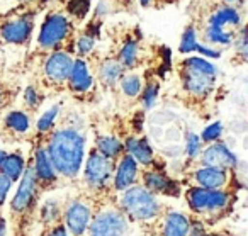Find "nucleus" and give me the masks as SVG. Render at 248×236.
<instances>
[{"label": "nucleus", "mask_w": 248, "mask_h": 236, "mask_svg": "<svg viewBox=\"0 0 248 236\" xmlns=\"http://www.w3.org/2000/svg\"><path fill=\"white\" fill-rule=\"evenodd\" d=\"M190 24L197 39L207 46H231L234 36L243 28L245 7L224 4L223 0H194L190 4Z\"/></svg>", "instance_id": "f257e3e1"}, {"label": "nucleus", "mask_w": 248, "mask_h": 236, "mask_svg": "<svg viewBox=\"0 0 248 236\" xmlns=\"http://www.w3.org/2000/svg\"><path fill=\"white\" fill-rule=\"evenodd\" d=\"M43 146L48 158L58 175L66 180H75L82 170L83 158H85L87 136L77 123L62 119L55 124L49 133H46Z\"/></svg>", "instance_id": "f03ea898"}, {"label": "nucleus", "mask_w": 248, "mask_h": 236, "mask_svg": "<svg viewBox=\"0 0 248 236\" xmlns=\"http://www.w3.org/2000/svg\"><path fill=\"white\" fill-rule=\"evenodd\" d=\"M177 77L179 95L182 97V102L192 110L204 109L216 90V66L211 65L207 60L189 56L179 62Z\"/></svg>", "instance_id": "7ed1b4c3"}, {"label": "nucleus", "mask_w": 248, "mask_h": 236, "mask_svg": "<svg viewBox=\"0 0 248 236\" xmlns=\"http://www.w3.org/2000/svg\"><path fill=\"white\" fill-rule=\"evenodd\" d=\"M77 31V24L62 7L51 9L46 12L36 39V49L31 55H46L51 51H66L75 55Z\"/></svg>", "instance_id": "20e7f679"}, {"label": "nucleus", "mask_w": 248, "mask_h": 236, "mask_svg": "<svg viewBox=\"0 0 248 236\" xmlns=\"http://www.w3.org/2000/svg\"><path fill=\"white\" fill-rule=\"evenodd\" d=\"M43 9L36 4H17L0 12V41L12 46H28L36 28V17Z\"/></svg>", "instance_id": "39448f33"}, {"label": "nucleus", "mask_w": 248, "mask_h": 236, "mask_svg": "<svg viewBox=\"0 0 248 236\" xmlns=\"http://www.w3.org/2000/svg\"><path fill=\"white\" fill-rule=\"evenodd\" d=\"M31 60H38L39 80L43 87L55 90L66 89V80L75 55L66 51H51L46 55H31Z\"/></svg>", "instance_id": "423d86ee"}, {"label": "nucleus", "mask_w": 248, "mask_h": 236, "mask_svg": "<svg viewBox=\"0 0 248 236\" xmlns=\"http://www.w3.org/2000/svg\"><path fill=\"white\" fill-rule=\"evenodd\" d=\"M121 211L136 221H150L158 218L162 205L155 194L143 185H131L121 195Z\"/></svg>", "instance_id": "0eeeda50"}, {"label": "nucleus", "mask_w": 248, "mask_h": 236, "mask_svg": "<svg viewBox=\"0 0 248 236\" xmlns=\"http://www.w3.org/2000/svg\"><path fill=\"white\" fill-rule=\"evenodd\" d=\"M234 194L228 189H202L190 187L186 192L189 207L201 216H219L231 205Z\"/></svg>", "instance_id": "6e6552de"}, {"label": "nucleus", "mask_w": 248, "mask_h": 236, "mask_svg": "<svg viewBox=\"0 0 248 236\" xmlns=\"http://www.w3.org/2000/svg\"><path fill=\"white\" fill-rule=\"evenodd\" d=\"M116 163L100 153L97 148H92L87 155L85 168H83V182L90 190H106L112 184Z\"/></svg>", "instance_id": "1a4fd4ad"}, {"label": "nucleus", "mask_w": 248, "mask_h": 236, "mask_svg": "<svg viewBox=\"0 0 248 236\" xmlns=\"http://www.w3.org/2000/svg\"><path fill=\"white\" fill-rule=\"evenodd\" d=\"M145 48L146 46L141 38V31L140 29H133V31H126L121 36L119 45H117V48L110 55L121 63L124 72H135L136 68H140L145 63Z\"/></svg>", "instance_id": "9d476101"}, {"label": "nucleus", "mask_w": 248, "mask_h": 236, "mask_svg": "<svg viewBox=\"0 0 248 236\" xmlns=\"http://www.w3.org/2000/svg\"><path fill=\"white\" fill-rule=\"evenodd\" d=\"M128 228L126 214L121 209L107 207L92 216L89 224L90 236H123Z\"/></svg>", "instance_id": "9b49d317"}, {"label": "nucleus", "mask_w": 248, "mask_h": 236, "mask_svg": "<svg viewBox=\"0 0 248 236\" xmlns=\"http://www.w3.org/2000/svg\"><path fill=\"white\" fill-rule=\"evenodd\" d=\"M85 60L89 62L90 66H93L92 75L97 79V82L104 87V89H114L119 83L121 77L124 75V68L121 66V63L114 58L112 55H102L99 56V53H90L89 56H85Z\"/></svg>", "instance_id": "f8f14e48"}, {"label": "nucleus", "mask_w": 248, "mask_h": 236, "mask_svg": "<svg viewBox=\"0 0 248 236\" xmlns=\"http://www.w3.org/2000/svg\"><path fill=\"white\" fill-rule=\"evenodd\" d=\"M19 180H21V184H19L17 192H16L14 199L11 202V209L14 214H24L36 204L39 195V187L38 182H36L32 165H26L24 173Z\"/></svg>", "instance_id": "ddd939ff"}, {"label": "nucleus", "mask_w": 248, "mask_h": 236, "mask_svg": "<svg viewBox=\"0 0 248 236\" xmlns=\"http://www.w3.org/2000/svg\"><path fill=\"white\" fill-rule=\"evenodd\" d=\"M197 163L199 167H214L224 168V170H234L238 165V158L234 153L223 143V141H214L207 144L206 150H201L197 155Z\"/></svg>", "instance_id": "4468645a"}, {"label": "nucleus", "mask_w": 248, "mask_h": 236, "mask_svg": "<svg viewBox=\"0 0 248 236\" xmlns=\"http://www.w3.org/2000/svg\"><path fill=\"white\" fill-rule=\"evenodd\" d=\"M234 175V170L214 167H197L189 173V180L194 187L202 189H228Z\"/></svg>", "instance_id": "2eb2a0df"}, {"label": "nucleus", "mask_w": 248, "mask_h": 236, "mask_svg": "<svg viewBox=\"0 0 248 236\" xmlns=\"http://www.w3.org/2000/svg\"><path fill=\"white\" fill-rule=\"evenodd\" d=\"M102 22H104V14H102V11L97 9L95 14L92 16V19L85 24V28L77 31L75 56H78V58H85V56H89L90 53L95 49V45L100 38V28H102Z\"/></svg>", "instance_id": "dca6fc26"}, {"label": "nucleus", "mask_w": 248, "mask_h": 236, "mask_svg": "<svg viewBox=\"0 0 248 236\" xmlns=\"http://www.w3.org/2000/svg\"><path fill=\"white\" fill-rule=\"evenodd\" d=\"M66 231L72 236H83L92 219V207L85 201H72L63 209Z\"/></svg>", "instance_id": "f3484780"}, {"label": "nucleus", "mask_w": 248, "mask_h": 236, "mask_svg": "<svg viewBox=\"0 0 248 236\" xmlns=\"http://www.w3.org/2000/svg\"><path fill=\"white\" fill-rule=\"evenodd\" d=\"M95 83V79L92 75L90 65L85 58H78L77 56L73 60L72 70H70L68 80H66V89L75 95H85L90 92V89Z\"/></svg>", "instance_id": "a211bd4d"}, {"label": "nucleus", "mask_w": 248, "mask_h": 236, "mask_svg": "<svg viewBox=\"0 0 248 236\" xmlns=\"http://www.w3.org/2000/svg\"><path fill=\"white\" fill-rule=\"evenodd\" d=\"M143 187L148 189L153 194H167V195H179V185L175 180L169 177L160 167H146L141 170Z\"/></svg>", "instance_id": "6ab92c4d"}, {"label": "nucleus", "mask_w": 248, "mask_h": 236, "mask_svg": "<svg viewBox=\"0 0 248 236\" xmlns=\"http://www.w3.org/2000/svg\"><path fill=\"white\" fill-rule=\"evenodd\" d=\"M32 170H34V177L36 182H38L39 190H48V189L55 187L58 184V173L53 168L51 161L48 158V153H46L43 144H38L34 150Z\"/></svg>", "instance_id": "aec40b11"}, {"label": "nucleus", "mask_w": 248, "mask_h": 236, "mask_svg": "<svg viewBox=\"0 0 248 236\" xmlns=\"http://www.w3.org/2000/svg\"><path fill=\"white\" fill-rule=\"evenodd\" d=\"M116 175H114V189L117 192L126 190L128 187L135 185L136 178H138V163L129 153H124L123 157L117 160Z\"/></svg>", "instance_id": "412c9836"}, {"label": "nucleus", "mask_w": 248, "mask_h": 236, "mask_svg": "<svg viewBox=\"0 0 248 236\" xmlns=\"http://www.w3.org/2000/svg\"><path fill=\"white\" fill-rule=\"evenodd\" d=\"M124 150L129 153L140 163L143 168L146 167H155V151L150 146L148 140L145 136H129L124 143Z\"/></svg>", "instance_id": "4be33fe9"}, {"label": "nucleus", "mask_w": 248, "mask_h": 236, "mask_svg": "<svg viewBox=\"0 0 248 236\" xmlns=\"http://www.w3.org/2000/svg\"><path fill=\"white\" fill-rule=\"evenodd\" d=\"M24 168H26V160L22 157V153L21 151H14V153L5 155L4 161L0 165V173L9 177L12 180V184H14V182H17L22 177Z\"/></svg>", "instance_id": "5701e85b"}, {"label": "nucleus", "mask_w": 248, "mask_h": 236, "mask_svg": "<svg viewBox=\"0 0 248 236\" xmlns=\"http://www.w3.org/2000/svg\"><path fill=\"white\" fill-rule=\"evenodd\" d=\"M95 148L114 163H117V160L126 153L124 143L117 136H97Z\"/></svg>", "instance_id": "b1692460"}, {"label": "nucleus", "mask_w": 248, "mask_h": 236, "mask_svg": "<svg viewBox=\"0 0 248 236\" xmlns=\"http://www.w3.org/2000/svg\"><path fill=\"white\" fill-rule=\"evenodd\" d=\"M158 90H160V80L156 79L155 72H153V75L150 72H146L143 75V89L140 92V100H141L145 109H152L155 106Z\"/></svg>", "instance_id": "393cba45"}, {"label": "nucleus", "mask_w": 248, "mask_h": 236, "mask_svg": "<svg viewBox=\"0 0 248 236\" xmlns=\"http://www.w3.org/2000/svg\"><path fill=\"white\" fill-rule=\"evenodd\" d=\"M189 219L180 212H170L163 224V236H187L189 235Z\"/></svg>", "instance_id": "a878e982"}, {"label": "nucleus", "mask_w": 248, "mask_h": 236, "mask_svg": "<svg viewBox=\"0 0 248 236\" xmlns=\"http://www.w3.org/2000/svg\"><path fill=\"white\" fill-rule=\"evenodd\" d=\"M119 89L128 99H138L143 89V75L136 72H126L119 80Z\"/></svg>", "instance_id": "bb28decb"}, {"label": "nucleus", "mask_w": 248, "mask_h": 236, "mask_svg": "<svg viewBox=\"0 0 248 236\" xmlns=\"http://www.w3.org/2000/svg\"><path fill=\"white\" fill-rule=\"evenodd\" d=\"M31 126V119L24 110H11L7 116L4 117V127L14 134H22L29 129Z\"/></svg>", "instance_id": "cd10ccee"}, {"label": "nucleus", "mask_w": 248, "mask_h": 236, "mask_svg": "<svg viewBox=\"0 0 248 236\" xmlns=\"http://www.w3.org/2000/svg\"><path fill=\"white\" fill-rule=\"evenodd\" d=\"M90 5H92V0H68L62 9L65 11V14L78 26L85 21L87 14H89V11H90Z\"/></svg>", "instance_id": "c85d7f7f"}, {"label": "nucleus", "mask_w": 248, "mask_h": 236, "mask_svg": "<svg viewBox=\"0 0 248 236\" xmlns=\"http://www.w3.org/2000/svg\"><path fill=\"white\" fill-rule=\"evenodd\" d=\"M233 45H234V53H233V58H231V63H233V65H238V66L247 65L248 41H247V28H245V26L238 31V34L234 36Z\"/></svg>", "instance_id": "c756f323"}, {"label": "nucleus", "mask_w": 248, "mask_h": 236, "mask_svg": "<svg viewBox=\"0 0 248 236\" xmlns=\"http://www.w3.org/2000/svg\"><path fill=\"white\" fill-rule=\"evenodd\" d=\"M63 214V209L60 205L58 201L55 199H49L45 204L41 205V221L45 222L46 226H55L58 224L60 216Z\"/></svg>", "instance_id": "7c9ffc66"}, {"label": "nucleus", "mask_w": 248, "mask_h": 236, "mask_svg": "<svg viewBox=\"0 0 248 236\" xmlns=\"http://www.w3.org/2000/svg\"><path fill=\"white\" fill-rule=\"evenodd\" d=\"M60 112H62V104H56L53 106L49 110H46L41 117H39L38 124H36V129H38V134L39 136H45L46 133L53 129V126L56 124V119H58Z\"/></svg>", "instance_id": "2f4dec72"}, {"label": "nucleus", "mask_w": 248, "mask_h": 236, "mask_svg": "<svg viewBox=\"0 0 248 236\" xmlns=\"http://www.w3.org/2000/svg\"><path fill=\"white\" fill-rule=\"evenodd\" d=\"M199 45V39H197V32L194 29V26L187 24L186 29L182 32V38H180V45H179V53L180 55H189V53L196 51V46Z\"/></svg>", "instance_id": "473e14b6"}, {"label": "nucleus", "mask_w": 248, "mask_h": 236, "mask_svg": "<svg viewBox=\"0 0 248 236\" xmlns=\"http://www.w3.org/2000/svg\"><path fill=\"white\" fill-rule=\"evenodd\" d=\"M43 100H45V94L39 92V89L36 85H29L28 89L24 90V104L32 112H34L36 109H39Z\"/></svg>", "instance_id": "72a5a7b5"}, {"label": "nucleus", "mask_w": 248, "mask_h": 236, "mask_svg": "<svg viewBox=\"0 0 248 236\" xmlns=\"http://www.w3.org/2000/svg\"><path fill=\"white\" fill-rule=\"evenodd\" d=\"M221 134H223V124H221V123H213L202 131V134H201V141H202V143H206V144L214 143V141L219 140Z\"/></svg>", "instance_id": "f704fd0d"}, {"label": "nucleus", "mask_w": 248, "mask_h": 236, "mask_svg": "<svg viewBox=\"0 0 248 236\" xmlns=\"http://www.w3.org/2000/svg\"><path fill=\"white\" fill-rule=\"evenodd\" d=\"M19 90V89H17ZM17 90L12 89L9 83L5 82H0V116H2V112H4V109L9 106V104L12 102V99H14V95L17 94Z\"/></svg>", "instance_id": "c9c22d12"}, {"label": "nucleus", "mask_w": 248, "mask_h": 236, "mask_svg": "<svg viewBox=\"0 0 248 236\" xmlns=\"http://www.w3.org/2000/svg\"><path fill=\"white\" fill-rule=\"evenodd\" d=\"M201 144H202V141H201V138L197 136V134L190 133L189 136H187V155H189L190 158H197V155L201 153Z\"/></svg>", "instance_id": "e433bc0d"}, {"label": "nucleus", "mask_w": 248, "mask_h": 236, "mask_svg": "<svg viewBox=\"0 0 248 236\" xmlns=\"http://www.w3.org/2000/svg\"><path fill=\"white\" fill-rule=\"evenodd\" d=\"M11 187H12V180H11V178L0 173V207L4 205L5 199H7L9 190H11Z\"/></svg>", "instance_id": "4c0bfd02"}, {"label": "nucleus", "mask_w": 248, "mask_h": 236, "mask_svg": "<svg viewBox=\"0 0 248 236\" xmlns=\"http://www.w3.org/2000/svg\"><path fill=\"white\" fill-rule=\"evenodd\" d=\"M196 51L201 53V55H204V56H207V58H219L221 56L219 49H213V48H209V46H204V45H197Z\"/></svg>", "instance_id": "58836bf2"}, {"label": "nucleus", "mask_w": 248, "mask_h": 236, "mask_svg": "<svg viewBox=\"0 0 248 236\" xmlns=\"http://www.w3.org/2000/svg\"><path fill=\"white\" fill-rule=\"evenodd\" d=\"M182 2V0H152L150 2V7H153L155 11H160V9H165V7H170V5H175Z\"/></svg>", "instance_id": "ea45409f"}, {"label": "nucleus", "mask_w": 248, "mask_h": 236, "mask_svg": "<svg viewBox=\"0 0 248 236\" xmlns=\"http://www.w3.org/2000/svg\"><path fill=\"white\" fill-rule=\"evenodd\" d=\"M48 236H68V231H66L65 226L55 224V226L51 228V231L48 233Z\"/></svg>", "instance_id": "a19ab883"}, {"label": "nucleus", "mask_w": 248, "mask_h": 236, "mask_svg": "<svg viewBox=\"0 0 248 236\" xmlns=\"http://www.w3.org/2000/svg\"><path fill=\"white\" fill-rule=\"evenodd\" d=\"M17 4H36L45 11L48 7V0H17Z\"/></svg>", "instance_id": "79ce46f5"}, {"label": "nucleus", "mask_w": 248, "mask_h": 236, "mask_svg": "<svg viewBox=\"0 0 248 236\" xmlns=\"http://www.w3.org/2000/svg\"><path fill=\"white\" fill-rule=\"evenodd\" d=\"M224 4L230 5H238V7H245V0H223Z\"/></svg>", "instance_id": "37998d69"}, {"label": "nucleus", "mask_w": 248, "mask_h": 236, "mask_svg": "<svg viewBox=\"0 0 248 236\" xmlns=\"http://www.w3.org/2000/svg\"><path fill=\"white\" fill-rule=\"evenodd\" d=\"M66 2H68V0H48V5L51 4V5H55V7H63Z\"/></svg>", "instance_id": "c03bdc74"}, {"label": "nucleus", "mask_w": 248, "mask_h": 236, "mask_svg": "<svg viewBox=\"0 0 248 236\" xmlns=\"http://www.w3.org/2000/svg\"><path fill=\"white\" fill-rule=\"evenodd\" d=\"M0 236H5V219L0 216Z\"/></svg>", "instance_id": "a18cd8bd"}, {"label": "nucleus", "mask_w": 248, "mask_h": 236, "mask_svg": "<svg viewBox=\"0 0 248 236\" xmlns=\"http://www.w3.org/2000/svg\"><path fill=\"white\" fill-rule=\"evenodd\" d=\"M138 2L141 7H150V2H152V0H138Z\"/></svg>", "instance_id": "49530a36"}, {"label": "nucleus", "mask_w": 248, "mask_h": 236, "mask_svg": "<svg viewBox=\"0 0 248 236\" xmlns=\"http://www.w3.org/2000/svg\"><path fill=\"white\" fill-rule=\"evenodd\" d=\"M5 155H7V151H5V150H0V165H2V161H4Z\"/></svg>", "instance_id": "de8ad7c7"}, {"label": "nucleus", "mask_w": 248, "mask_h": 236, "mask_svg": "<svg viewBox=\"0 0 248 236\" xmlns=\"http://www.w3.org/2000/svg\"><path fill=\"white\" fill-rule=\"evenodd\" d=\"M197 236H204V235H197Z\"/></svg>", "instance_id": "09e8293b"}]
</instances>
